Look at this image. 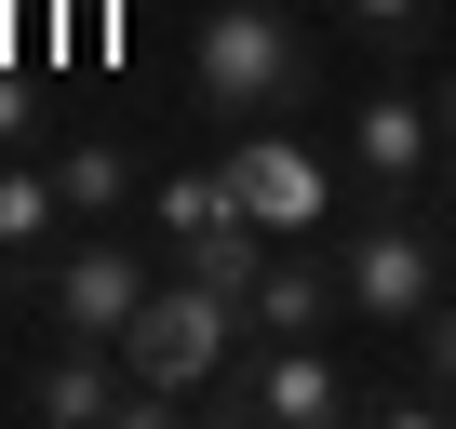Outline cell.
Instances as JSON below:
<instances>
[{"instance_id": "obj_14", "label": "cell", "mask_w": 456, "mask_h": 429, "mask_svg": "<svg viewBox=\"0 0 456 429\" xmlns=\"http://www.w3.org/2000/svg\"><path fill=\"white\" fill-rule=\"evenodd\" d=\"M429 121H443V174H456V54L429 68Z\"/></svg>"}, {"instance_id": "obj_2", "label": "cell", "mask_w": 456, "mask_h": 429, "mask_svg": "<svg viewBox=\"0 0 456 429\" xmlns=\"http://www.w3.org/2000/svg\"><path fill=\"white\" fill-rule=\"evenodd\" d=\"M322 255H336V295H349V336H416L443 295H456V229L429 201H362V214H336L322 229Z\"/></svg>"}, {"instance_id": "obj_12", "label": "cell", "mask_w": 456, "mask_h": 429, "mask_svg": "<svg viewBox=\"0 0 456 429\" xmlns=\"http://www.w3.org/2000/svg\"><path fill=\"white\" fill-rule=\"evenodd\" d=\"M68 229V188H54V148H0V269H28L41 242Z\"/></svg>"}, {"instance_id": "obj_6", "label": "cell", "mask_w": 456, "mask_h": 429, "mask_svg": "<svg viewBox=\"0 0 456 429\" xmlns=\"http://www.w3.org/2000/svg\"><path fill=\"white\" fill-rule=\"evenodd\" d=\"M161 295V255L134 242V229H54L41 255H28V309L54 322V336H108L121 349V322Z\"/></svg>"}, {"instance_id": "obj_8", "label": "cell", "mask_w": 456, "mask_h": 429, "mask_svg": "<svg viewBox=\"0 0 456 429\" xmlns=\"http://www.w3.org/2000/svg\"><path fill=\"white\" fill-rule=\"evenodd\" d=\"M54 188H68V229H134L161 174H148L134 134H68V148H54Z\"/></svg>"}, {"instance_id": "obj_10", "label": "cell", "mask_w": 456, "mask_h": 429, "mask_svg": "<svg viewBox=\"0 0 456 429\" xmlns=\"http://www.w3.org/2000/svg\"><path fill=\"white\" fill-rule=\"evenodd\" d=\"M322 28L362 68H443V0H322Z\"/></svg>"}, {"instance_id": "obj_13", "label": "cell", "mask_w": 456, "mask_h": 429, "mask_svg": "<svg viewBox=\"0 0 456 429\" xmlns=\"http://www.w3.org/2000/svg\"><path fill=\"white\" fill-rule=\"evenodd\" d=\"M403 362H416V376H403V389H376V416H403V429L456 416V295H443V309H429V322L403 336Z\"/></svg>"}, {"instance_id": "obj_7", "label": "cell", "mask_w": 456, "mask_h": 429, "mask_svg": "<svg viewBox=\"0 0 456 429\" xmlns=\"http://www.w3.org/2000/svg\"><path fill=\"white\" fill-rule=\"evenodd\" d=\"M215 161H228V188H242V214H256V229H282V242H322L336 214H349V161H336V148H309L296 121L228 134Z\"/></svg>"}, {"instance_id": "obj_3", "label": "cell", "mask_w": 456, "mask_h": 429, "mask_svg": "<svg viewBox=\"0 0 456 429\" xmlns=\"http://www.w3.org/2000/svg\"><path fill=\"white\" fill-rule=\"evenodd\" d=\"M256 349V309L242 295H215V282H188V269H161V295L121 322V362H134V389H148V429L161 416H201V389Z\"/></svg>"}, {"instance_id": "obj_11", "label": "cell", "mask_w": 456, "mask_h": 429, "mask_svg": "<svg viewBox=\"0 0 456 429\" xmlns=\"http://www.w3.org/2000/svg\"><path fill=\"white\" fill-rule=\"evenodd\" d=\"M282 255V229H256V214H201V229H161V269L215 282V295H256V269Z\"/></svg>"}, {"instance_id": "obj_1", "label": "cell", "mask_w": 456, "mask_h": 429, "mask_svg": "<svg viewBox=\"0 0 456 429\" xmlns=\"http://www.w3.org/2000/svg\"><path fill=\"white\" fill-rule=\"evenodd\" d=\"M322 94H336V68H322V0H201V28H188V108L215 134L309 121Z\"/></svg>"}, {"instance_id": "obj_4", "label": "cell", "mask_w": 456, "mask_h": 429, "mask_svg": "<svg viewBox=\"0 0 456 429\" xmlns=\"http://www.w3.org/2000/svg\"><path fill=\"white\" fill-rule=\"evenodd\" d=\"M201 416H256V429H349V416H376V389L336 362V336H256L242 362L201 389Z\"/></svg>"}, {"instance_id": "obj_5", "label": "cell", "mask_w": 456, "mask_h": 429, "mask_svg": "<svg viewBox=\"0 0 456 429\" xmlns=\"http://www.w3.org/2000/svg\"><path fill=\"white\" fill-rule=\"evenodd\" d=\"M336 161H349V201H443V188H456L416 68H376V94L336 108Z\"/></svg>"}, {"instance_id": "obj_9", "label": "cell", "mask_w": 456, "mask_h": 429, "mask_svg": "<svg viewBox=\"0 0 456 429\" xmlns=\"http://www.w3.org/2000/svg\"><path fill=\"white\" fill-rule=\"evenodd\" d=\"M242 309H256V336H349V295H336V255L322 242H282Z\"/></svg>"}]
</instances>
